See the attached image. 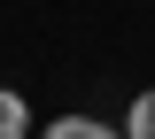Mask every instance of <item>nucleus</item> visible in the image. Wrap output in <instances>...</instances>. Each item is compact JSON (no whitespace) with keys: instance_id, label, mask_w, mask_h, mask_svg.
Listing matches in <instances>:
<instances>
[{"instance_id":"obj_1","label":"nucleus","mask_w":155,"mask_h":139,"mask_svg":"<svg viewBox=\"0 0 155 139\" xmlns=\"http://www.w3.org/2000/svg\"><path fill=\"white\" fill-rule=\"evenodd\" d=\"M39 139H124V131H116V124H101V116H54Z\"/></svg>"},{"instance_id":"obj_2","label":"nucleus","mask_w":155,"mask_h":139,"mask_svg":"<svg viewBox=\"0 0 155 139\" xmlns=\"http://www.w3.org/2000/svg\"><path fill=\"white\" fill-rule=\"evenodd\" d=\"M0 139H31V100L16 85H0Z\"/></svg>"},{"instance_id":"obj_3","label":"nucleus","mask_w":155,"mask_h":139,"mask_svg":"<svg viewBox=\"0 0 155 139\" xmlns=\"http://www.w3.org/2000/svg\"><path fill=\"white\" fill-rule=\"evenodd\" d=\"M116 131H124V139H155V85H147V93H132V108H124Z\"/></svg>"}]
</instances>
